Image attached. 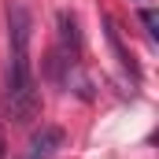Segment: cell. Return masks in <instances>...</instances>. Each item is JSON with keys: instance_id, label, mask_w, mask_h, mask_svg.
Listing matches in <instances>:
<instances>
[{"instance_id": "5", "label": "cell", "mask_w": 159, "mask_h": 159, "mask_svg": "<svg viewBox=\"0 0 159 159\" xmlns=\"http://www.w3.org/2000/svg\"><path fill=\"white\" fill-rule=\"evenodd\" d=\"M7 156V137H4V129H0V159Z\"/></svg>"}, {"instance_id": "1", "label": "cell", "mask_w": 159, "mask_h": 159, "mask_svg": "<svg viewBox=\"0 0 159 159\" xmlns=\"http://www.w3.org/2000/svg\"><path fill=\"white\" fill-rule=\"evenodd\" d=\"M7 104L19 122H34L41 111V96L30 67V15L26 7H7Z\"/></svg>"}, {"instance_id": "3", "label": "cell", "mask_w": 159, "mask_h": 159, "mask_svg": "<svg viewBox=\"0 0 159 159\" xmlns=\"http://www.w3.org/2000/svg\"><path fill=\"white\" fill-rule=\"evenodd\" d=\"M104 26H107V41H111V48H115V56H119V63H122V67H126V70H129V74H133V78H137V67L129 63V52H126V44H122V37H119V30H115V22L107 19Z\"/></svg>"}, {"instance_id": "2", "label": "cell", "mask_w": 159, "mask_h": 159, "mask_svg": "<svg viewBox=\"0 0 159 159\" xmlns=\"http://www.w3.org/2000/svg\"><path fill=\"white\" fill-rule=\"evenodd\" d=\"M59 148H63V129H56V126H41V133H34V141H30L26 159H56Z\"/></svg>"}, {"instance_id": "4", "label": "cell", "mask_w": 159, "mask_h": 159, "mask_svg": "<svg viewBox=\"0 0 159 159\" xmlns=\"http://www.w3.org/2000/svg\"><path fill=\"white\" fill-rule=\"evenodd\" d=\"M141 22L148 26V37L156 41V37H159V15L152 11V7H148V11H141Z\"/></svg>"}]
</instances>
